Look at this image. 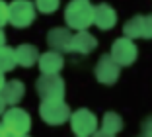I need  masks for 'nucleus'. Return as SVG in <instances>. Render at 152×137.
<instances>
[{"mask_svg":"<svg viewBox=\"0 0 152 137\" xmlns=\"http://www.w3.org/2000/svg\"><path fill=\"white\" fill-rule=\"evenodd\" d=\"M39 116L47 125H63L70 121V108L64 100L58 102H41L39 106Z\"/></svg>","mask_w":152,"mask_h":137,"instance_id":"nucleus-4","label":"nucleus"},{"mask_svg":"<svg viewBox=\"0 0 152 137\" xmlns=\"http://www.w3.org/2000/svg\"><path fill=\"white\" fill-rule=\"evenodd\" d=\"M16 57H18V65L20 67H33L35 63H39V49L31 43H22L16 47Z\"/></svg>","mask_w":152,"mask_h":137,"instance_id":"nucleus-14","label":"nucleus"},{"mask_svg":"<svg viewBox=\"0 0 152 137\" xmlns=\"http://www.w3.org/2000/svg\"><path fill=\"white\" fill-rule=\"evenodd\" d=\"M8 18L14 27H29L35 20V4L31 0H14L8 4Z\"/></svg>","mask_w":152,"mask_h":137,"instance_id":"nucleus-3","label":"nucleus"},{"mask_svg":"<svg viewBox=\"0 0 152 137\" xmlns=\"http://www.w3.org/2000/svg\"><path fill=\"white\" fill-rule=\"evenodd\" d=\"M117 24V12L113 10V6L102 4L96 6V16H94V26H98L102 31H107V30H113Z\"/></svg>","mask_w":152,"mask_h":137,"instance_id":"nucleus-11","label":"nucleus"},{"mask_svg":"<svg viewBox=\"0 0 152 137\" xmlns=\"http://www.w3.org/2000/svg\"><path fill=\"white\" fill-rule=\"evenodd\" d=\"M140 131H142L144 137H152V114L146 116L142 119V124H140Z\"/></svg>","mask_w":152,"mask_h":137,"instance_id":"nucleus-19","label":"nucleus"},{"mask_svg":"<svg viewBox=\"0 0 152 137\" xmlns=\"http://www.w3.org/2000/svg\"><path fill=\"white\" fill-rule=\"evenodd\" d=\"M18 65V57H16V49L12 47H2L0 49V73H10Z\"/></svg>","mask_w":152,"mask_h":137,"instance_id":"nucleus-17","label":"nucleus"},{"mask_svg":"<svg viewBox=\"0 0 152 137\" xmlns=\"http://www.w3.org/2000/svg\"><path fill=\"white\" fill-rule=\"evenodd\" d=\"M2 47H6V33H4V30L0 27V49Z\"/></svg>","mask_w":152,"mask_h":137,"instance_id":"nucleus-24","label":"nucleus"},{"mask_svg":"<svg viewBox=\"0 0 152 137\" xmlns=\"http://www.w3.org/2000/svg\"><path fill=\"white\" fill-rule=\"evenodd\" d=\"M144 39H152V14L144 16Z\"/></svg>","mask_w":152,"mask_h":137,"instance_id":"nucleus-21","label":"nucleus"},{"mask_svg":"<svg viewBox=\"0 0 152 137\" xmlns=\"http://www.w3.org/2000/svg\"><path fill=\"white\" fill-rule=\"evenodd\" d=\"M98 47V39H96L90 31H76L72 36V43H70V53H80V55H88Z\"/></svg>","mask_w":152,"mask_h":137,"instance_id":"nucleus-12","label":"nucleus"},{"mask_svg":"<svg viewBox=\"0 0 152 137\" xmlns=\"http://www.w3.org/2000/svg\"><path fill=\"white\" fill-rule=\"evenodd\" d=\"M111 59L117 63L119 67H129L133 65L134 61H137V57H139V49H137V45H134L133 39H129V37H119V39L113 41L111 45Z\"/></svg>","mask_w":152,"mask_h":137,"instance_id":"nucleus-7","label":"nucleus"},{"mask_svg":"<svg viewBox=\"0 0 152 137\" xmlns=\"http://www.w3.org/2000/svg\"><path fill=\"white\" fill-rule=\"evenodd\" d=\"M61 6V0H35V8L41 14H55Z\"/></svg>","mask_w":152,"mask_h":137,"instance_id":"nucleus-18","label":"nucleus"},{"mask_svg":"<svg viewBox=\"0 0 152 137\" xmlns=\"http://www.w3.org/2000/svg\"><path fill=\"white\" fill-rule=\"evenodd\" d=\"M70 129L76 137H92L98 131V118L88 108H80L70 116Z\"/></svg>","mask_w":152,"mask_h":137,"instance_id":"nucleus-5","label":"nucleus"},{"mask_svg":"<svg viewBox=\"0 0 152 137\" xmlns=\"http://www.w3.org/2000/svg\"><path fill=\"white\" fill-rule=\"evenodd\" d=\"M96 6L90 4V0H70L64 8V22L66 27L76 31H88L94 24Z\"/></svg>","mask_w":152,"mask_h":137,"instance_id":"nucleus-1","label":"nucleus"},{"mask_svg":"<svg viewBox=\"0 0 152 137\" xmlns=\"http://www.w3.org/2000/svg\"><path fill=\"white\" fill-rule=\"evenodd\" d=\"M123 33L129 39H139L144 37V16H133L131 20H127L125 26H123Z\"/></svg>","mask_w":152,"mask_h":137,"instance_id":"nucleus-15","label":"nucleus"},{"mask_svg":"<svg viewBox=\"0 0 152 137\" xmlns=\"http://www.w3.org/2000/svg\"><path fill=\"white\" fill-rule=\"evenodd\" d=\"M102 129L107 133H113V135H117V133L123 129V118H121L117 112H105L102 118Z\"/></svg>","mask_w":152,"mask_h":137,"instance_id":"nucleus-16","label":"nucleus"},{"mask_svg":"<svg viewBox=\"0 0 152 137\" xmlns=\"http://www.w3.org/2000/svg\"><path fill=\"white\" fill-rule=\"evenodd\" d=\"M139 137H144V135H139Z\"/></svg>","mask_w":152,"mask_h":137,"instance_id":"nucleus-27","label":"nucleus"},{"mask_svg":"<svg viewBox=\"0 0 152 137\" xmlns=\"http://www.w3.org/2000/svg\"><path fill=\"white\" fill-rule=\"evenodd\" d=\"M23 94H26V84H23L22 80H6L0 96H2V100L6 102V106L14 108L16 104H20V100L23 98Z\"/></svg>","mask_w":152,"mask_h":137,"instance_id":"nucleus-13","label":"nucleus"},{"mask_svg":"<svg viewBox=\"0 0 152 137\" xmlns=\"http://www.w3.org/2000/svg\"><path fill=\"white\" fill-rule=\"evenodd\" d=\"M35 88L41 102H58L64 100L66 84L58 75H41L35 82Z\"/></svg>","mask_w":152,"mask_h":137,"instance_id":"nucleus-2","label":"nucleus"},{"mask_svg":"<svg viewBox=\"0 0 152 137\" xmlns=\"http://www.w3.org/2000/svg\"><path fill=\"white\" fill-rule=\"evenodd\" d=\"M2 124L6 125V129H8L12 135L22 137V135H27V131L31 127V116L27 114L26 110H22V108L14 106V108H10V110L4 112Z\"/></svg>","mask_w":152,"mask_h":137,"instance_id":"nucleus-6","label":"nucleus"},{"mask_svg":"<svg viewBox=\"0 0 152 137\" xmlns=\"http://www.w3.org/2000/svg\"><path fill=\"white\" fill-rule=\"evenodd\" d=\"M92 137H115L113 133H107V131H103V129H98V131L94 133Z\"/></svg>","mask_w":152,"mask_h":137,"instance_id":"nucleus-23","label":"nucleus"},{"mask_svg":"<svg viewBox=\"0 0 152 137\" xmlns=\"http://www.w3.org/2000/svg\"><path fill=\"white\" fill-rule=\"evenodd\" d=\"M47 43L53 51L58 53H70V43H72V33L70 27H53L47 33Z\"/></svg>","mask_w":152,"mask_h":137,"instance_id":"nucleus-9","label":"nucleus"},{"mask_svg":"<svg viewBox=\"0 0 152 137\" xmlns=\"http://www.w3.org/2000/svg\"><path fill=\"white\" fill-rule=\"evenodd\" d=\"M4 108H6V102L2 100V96H0V116H4Z\"/></svg>","mask_w":152,"mask_h":137,"instance_id":"nucleus-25","label":"nucleus"},{"mask_svg":"<svg viewBox=\"0 0 152 137\" xmlns=\"http://www.w3.org/2000/svg\"><path fill=\"white\" fill-rule=\"evenodd\" d=\"M94 75L98 82L105 84V86H111V84H115L119 80L121 67L111 59V55H102L94 67Z\"/></svg>","mask_w":152,"mask_h":137,"instance_id":"nucleus-8","label":"nucleus"},{"mask_svg":"<svg viewBox=\"0 0 152 137\" xmlns=\"http://www.w3.org/2000/svg\"><path fill=\"white\" fill-rule=\"evenodd\" d=\"M37 65H39L41 75H58L64 67V57H63V53L49 49L47 53H43L39 57V63H37Z\"/></svg>","mask_w":152,"mask_h":137,"instance_id":"nucleus-10","label":"nucleus"},{"mask_svg":"<svg viewBox=\"0 0 152 137\" xmlns=\"http://www.w3.org/2000/svg\"><path fill=\"white\" fill-rule=\"evenodd\" d=\"M22 137H27V135H22Z\"/></svg>","mask_w":152,"mask_h":137,"instance_id":"nucleus-28","label":"nucleus"},{"mask_svg":"<svg viewBox=\"0 0 152 137\" xmlns=\"http://www.w3.org/2000/svg\"><path fill=\"white\" fill-rule=\"evenodd\" d=\"M0 137H16V135H12V133L6 129V125H4V124H0Z\"/></svg>","mask_w":152,"mask_h":137,"instance_id":"nucleus-22","label":"nucleus"},{"mask_svg":"<svg viewBox=\"0 0 152 137\" xmlns=\"http://www.w3.org/2000/svg\"><path fill=\"white\" fill-rule=\"evenodd\" d=\"M4 84H6V80H4V73H0V92H2V88H4Z\"/></svg>","mask_w":152,"mask_h":137,"instance_id":"nucleus-26","label":"nucleus"},{"mask_svg":"<svg viewBox=\"0 0 152 137\" xmlns=\"http://www.w3.org/2000/svg\"><path fill=\"white\" fill-rule=\"evenodd\" d=\"M8 22H10V18H8V4H6L4 0H0V27H4Z\"/></svg>","mask_w":152,"mask_h":137,"instance_id":"nucleus-20","label":"nucleus"}]
</instances>
